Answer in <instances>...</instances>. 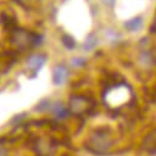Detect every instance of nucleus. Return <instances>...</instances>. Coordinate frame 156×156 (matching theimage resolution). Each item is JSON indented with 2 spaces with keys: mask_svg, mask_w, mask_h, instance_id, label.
Masks as SVG:
<instances>
[{
  "mask_svg": "<svg viewBox=\"0 0 156 156\" xmlns=\"http://www.w3.org/2000/svg\"><path fill=\"white\" fill-rule=\"evenodd\" d=\"M37 1H38V0H16L17 4H20L22 7H24V9H27V10L34 7L35 4H37Z\"/></svg>",
  "mask_w": 156,
  "mask_h": 156,
  "instance_id": "nucleus-5",
  "label": "nucleus"
},
{
  "mask_svg": "<svg viewBox=\"0 0 156 156\" xmlns=\"http://www.w3.org/2000/svg\"><path fill=\"white\" fill-rule=\"evenodd\" d=\"M52 78H54V83L55 84H62L67 78V69L65 67H62V66L56 67L55 71H54Z\"/></svg>",
  "mask_w": 156,
  "mask_h": 156,
  "instance_id": "nucleus-2",
  "label": "nucleus"
},
{
  "mask_svg": "<svg viewBox=\"0 0 156 156\" xmlns=\"http://www.w3.org/2000/svg\"><path fill=\"white\" fill-rule=\"evenodd\" d=\"M104 2H106V4H113V1L115 0H102Z\"/></svg>",
  "mask_w": 156,
  "mask_h": 156,
  "instance_id": "nucleus-8",
  "label": "nucleus"
},
{
  "mask_svg": "<svg viewBox=\"0 0 156 156\" xmlns=\"http://www.w3.org/2000/svg\"><path fill=\"white\" fill-rule=\"evenodd\" d=\"M45 63V56L44 55H33L29 60H28V67L33 71H39L43 65Z\"/></svg>",
  "mask_w": 156,
  "mask_h": 156,
  "instance_id": "nucleus-1",
  "label": "nucleus"
},
{
  "mask_svg": "<svg viewBox=\"0 0 156 156\" xmlns=\"http://www.w3.org/2000/svg\"><path fill=\"white\" fill-rule=\"evenodd\" d=\"M95 43H96V41H95V39H94V35H91V34H90V35L87 38V41H85L84 46H85V49H88V50H89V49H91V48L95 45Z\"/></svg>",
  "mask_w": 156,
  "mask_h": 156,
  "instance_id": "nucleus-6",
  "label": "nucleus"
},
{
  "mask_svg": "<svg viewBox=\"0 0 156 156\" xmlns=\"http://www.w3.org/2000/svg\"><path fill=\"white\" fill-rule=\"evenodd\" d=\"M124 26H126L127 28H129L130 30H136V29L141 26V20H140V18H135V20L128 21L127 23H124Z\"/></svg>",
  "mask_w": 156,
  "mask_h": 156,
  "instance_id": "nucleus-4",
  "label": "nucleus"
},
{
  "mask_svg": "<svg viewBox=\"0 0 156 156\" xmlns=\"http://www.w3.org/2000/svg\"><path fill=\"white\" fill-rule=\"evenodd\" d=\"M63 44H65L68 49H72V48L74 46V41H73V39H72L69 35H65V37H63Z\"/></svg>",
  "mask_w": 156,
  "mask_h": 156,
  "instance_id": "nucleus-7",
  "label": "nucleus"
},
{
  "mask_svg": "<svg viewBox=\"0 0 156 156\" xmlns=\"http://www.w3.org/2000/svg\"><path fill=\"white\" fill-rule=\"evenodd\" d=\"M0 21H1V23H2V26L5 28L12 29V28L16 27V20H15V17L11 16L10 13H7V12H2L0 15Z\"/></svg>",
  "mask_w": 156,
  "mask_h": 156,
  "instance_id": "nucleus-3",
  "label": "nucleus"
}]
</instances>
